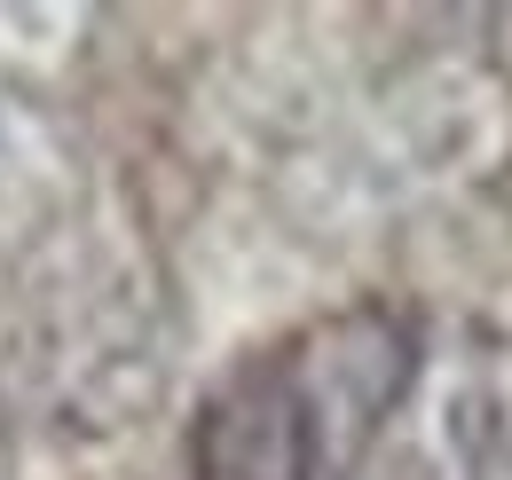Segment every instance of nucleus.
I'll return each mask as SVG.
<instances>
[{
	"instance_id": "3",
	"label": "nucleus",
	"mask_w": 512,
	"mask_h": 480,
	"mask_svg": "<svg viewBox=\"0 0 512 480\" xmlns=\"http://www.w3.org/2000/svg\"><path fill=\"white\" fill-rule=\"evenodd\" d=\"M79 142L24 87H0V244L48 237L79 205Z\"/></svg>"
},
{
	"instance_id": "1",
	"label": "nucleus",
	"mask_w": 512,
	"mask_h": 480,
	"mask_svg": "<svg viewBox=\"0 0 512 480\" xmlns=\"http://www.w3.org/2000/svg\"><path fill=\"white\" fill-rule=\"evenodd\" d=\"M426 331L386 300L339 307L237 362L190 433V480H347L402 418Z\"/></svg>"
},
{
	"instance_id": "2",
	"label": "nucleus",
	"mask_w": 512,
	"mask_h": 480,
	"mask_svg": "<svg viewBox=\"0 0 512 480\" xmlns=\"http://www.w3.org/2000/svg\"><path fill=\"white\" fill-rule=\"evenodd\" d=\"M418 465L434 480H512V347L473 339L426 362L418 386Z\"/></svg>"
},
{
	"instance_id": "4",
	"label": "nucleus",
	"mask_w": 512,
	"mask_h": 480,
	"mask_svg": "<svg viewBox=\"0 0 512 480\" xmlns=\"http://www.w3.org/2000/svg\"><path fill=\"white\" fill-rule=\"evenodd\" d=\"M87 8H64V0H0V87H24V79H40V71H56V63L87 40Z\"/></svg>"
}]
</instances>
